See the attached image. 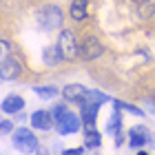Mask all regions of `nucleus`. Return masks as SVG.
Returning <instances> with one entry per match:
<instances>
[{"instance_id": "nucleus-13", "label": "nucleus", "mask_w": 155, "mask_h": 155, "mask_svg": "<svg viewBox=\"0 0 155 155\" xmlns=\"http://www.w3.org/2000/svg\"><path fill=\"white\" fill-rule=\"evenodd\" d=\"M60 60H64V58H62L58 45H55V47H45V51H42V62H45V64L53 67V64H58Z\"/></svg>"}, {"instance_id": "nucleus-1", "label": "nucleus", "mask_w": 155, "mask_h": 155, "mask_svg": "<svg viewBox=\"0 0 155 155\" xmlns=\"http://www.w3.org/2000/svg\"><path fill=\"white\" fill-rule=\"evenodd\" d=\"M62 20H64V16H62L60 7L55 5H47L42 7V9L36 13V25L40 31H55L62 27Z\"/></svg>"}, {"instance_id": "nucleus-6", "label": "nucleus", "mask_w": 155, "mask_h": 155, "mask_svg": "<svg viewBox=\"0 0 155 155\" xmlns=\"http://www.w3.org/2000/svg\"><path fill=\"white\" fill-rule=\"evenodd\" d=\"M102 53H104V47L95 38H87L80 45V58L82 60H95V58H100Z\"/></svg>"}, {"instance_id": "nucleus-15", "label": "nucleus", "mask_w": 155, "mask_h": 155, "mask_svg": "<svg viewBox=\"0 0 155 155\" xmlns=\"http://www.w3.org/2000/svg\"><path fill=\"white\" fill-rule=\"evenodd\" d=\"M104 131L111 133V135H115L117 131H122V117H120V109H115L113 113H111V117H109L107 126H104Z\"/></svg>"}, {"instance_id": "nucleus-12", "label": "nucleus", "mask_w": 155, "mask_h": 155, "mask_svg": "<svg viewBox=\"0 0 155 155\" xmlns=\"http://www.w3.org/2000/svg\"><path fill=\"white\" fill-rule=\"evenodd\" d=\"M87 13H89V2L87 0H73L71 2V18L75 22H82V20L87 18Z\"/></svg>"}, {"instance_id": "nucleus-21", "label": "nucleus", "mask_w": 155, "mask_h": 155, "mask_svg": "<svg viewBox=\"0 0 155 155\" xmlns=\"http://www.w3.org/2000/svg\"><path fill=\"white\" fill-rule=\"evenodd\" d=\"M146 111L155 115V100H146Z\"/></svg>"}, {"instance_id": "nucleus-8", "label": "nucleus", "mask_w": 155, "mask_h": 155, "mask_svg": "<svg viewBox=\"0 0 155 155\" xmlns=\"http://www.w3.org/2000/svg\"><path fill=\"white\" fill-rule=\"evenodd\" d=\"M31 124L38 131H49L51 126H55V117L51 111H33L31 113Z\"/></svg>"}, {"instance_id": "nucleus-7", "label": "nucleus", "mask_w": 155, "mask_h": 155, "mask_svg": "<svg viewBox=\"0 0 155 155\" xmlns=\"http://www.w3.org/2000/svg\"><path fill=\"white\" fill-rule=\"evenodd\" d=\"M151 142V133L146 126H133V129L129 131V144H131V149H142V146H146Z\"/></svg>"}, {"instance_id": "nucleus-19", "label": "nucleus", "mask_w": 155, "mask_h": 155, "mask_svg": "<svg viewBox=\"0 0 155 155\" xmlns=\"http://www.w3.org/2000/svg\"><path fill=\"white\" fill-rule=\"evenodd\" d=\"M67 111H69V107H67V104H58V107H53V109H51V113H53V117H55V120H58V117H62V115H64Z\"/></svg>"}, {"instance_id": "nucleus-9", "label": "nucleus", "mask_w": 155, "mask_h": 155, "mask_svg": "<svg viewBox=\"0 0 155 155\" xmlns=\"http://www.w3.org/2000/svg\"><path fill=\"white\" fill-rule=\"evenodd\" d=\"M89 95L87 87H82V84H67L64 89H62V97H64L67 102H84Z\"/></svg>"}, {"instance_id": "nucleus-10", "label": "nucleus", "mask_w": 155, "mask_h": 155, "mask_svg": "<svg viewBox=\"0 0 155 155\" xmlns=\"http://www.w3.org/2000/svg\"><path fill=\"white\" fill-rule=\"evenodd\" d=\"M80 107H82V122H84V126H95V117H97L100 104L93 102V100H84V102H80Z\"/></svg>"}, {"instance_id": "nucleus-17", "label": "nucleus", "mask_w": 155, "mask_h": 155, "mask_svg": "<svg viewBox=\"0 0 155 155\" xmlns=\"http://www.w3.org/2000/svg\"><path fill=\"white\" fill-rule=\"evenodd\" d=\"M113 107L115 109H122V111H126V113H131V115H144L142 109L133 107V104H126V102H120V100H113Z\"/></svg>"}, {"instance_id": "nucleus-2", "label": "nucleus", "mask_w": 155, "mask_h": 155, "mask_svg": "<svg viewBox=\"0 0 155 155\" xmlns=\"http://www.w3.org/2000/svg\"><path fill=\"white\" fill-rule=\"evenodd\" d=\"M58 49L62 53L64 60H73L75 55H80V47L75 42V33L71 29H62L60 36H58Z\"/></svg>"}, {"instance_id": "nucleus-5", "label": "nucleus", "mask_w": 155, "mask_h": 155, "mask_svg": "<svg viewBox=\"0 0 155 155\" xmlns=\"http://www.w3.org/2000/svg\"><path fill=\"white\" fill-rule=\"evenodd\" d=\"M22 71V64L16 58H9V55H2V62H0V78L2 80H16Z\"/></svg>"}, {"instance_id": "nucleus-23", "label": "nucleus", "mask_w": 155, "mask_h": 155, "mask_svg": "<svg viewBox=\"0 0 155 155\" xmlns=\"http://www.w3.org/2000/svg\"><path fill=\"white\" fill-rule=\"evenodd\" d=\"M84 151H87V149H69L67 153H84Z\"/></svg>"}, {"instance_id": "nucleus-22", "label": "nucleus", "mask_w": 155, "mask_h": 155, "mask_svg": "<svg viewBox=\"0 0 155 155\" xmlns=\"http://www.w3.org/2000/svg\"><path fill=\"white\" fill-rule=\"evenodd\" d=\"M0 47H2V55H7V53H9V42H7V40H2V42H0Z\"/></svg>"}, {"instance_id": "nucleus-4", "label": "nucleus", "mask_w": 155, "mask_h": 155, "mask_svg": "<svg viewBox=\"0 0 155 155\" xmlns=\"http://www.w3.org/2000/svg\"><path fill=\"white\" fill-rule=\"evenodd\" d=\"M55 131L60 133V135H73V133L80 131V117L71 111H67L62 117L55 120Z\"/></svg>"}, {"instance_id": "nucleus-11", "label": "nucleus", "mask_w": 155, "mask_h": 155, "mask_svg": "<svg viewBox=\"0 0 155 155\" xmlns=\"http://www.w3.org/2000/svg\"><path fill=\"white\" fill-rule=\"evenodd\" d=\"M25 109V100L20 95H7L2 100V111L5 113H18Z\"/></svg>"}, {"instance_id": "nucleus-3", "label": "nucleus", "mask_w": 155, "mask_h": 155, "mask_svg": "<svg viewBox=\"0 0 155 155\" xmlns=\"http://www.w3.org/2000/svg\"><path fill=\"white\" fill-rule=\"evenodd\" d=\"M13 144L25 153H36L38 151V137L29 129H16L13 131Z\"/></svg>"}, {"instance_id": "nucleus-24", "label": "nucleus", "mask_w": 155, "mask_h": 155, "mask_svg": "<svg viewBox=\"0 0 155 155\" xmlns=\"http://www.w3.org/2000/svg\"><path fill=\"white\" fill-rule=\"evenodd\" d=\"M133 2H137V0H133Z\"/></svg>"}, {"instance_id": "nucleus-20", "label": "nucleus", "mask_w": 155, "mask_h": 155, "mask_svg": "<svg viewBox=\"0 0 155 155\" xmlns=\"http://www.w3.org/2000/svg\"><path fill=\"white\" fill-rule=\"evenodd\" d=\"M11 129H13L11 120H2V122H0V133H2V135H5V133H9Z\"/></svg>"}, {"instance_id": "nucleus-18", "label": "nucleus", "mask_w": 155, "mask_h": 155, "mask_svg": "<svg viewBox=\"0 0 155 155\" xmlns=\"http://www.w3.org/2000/svg\"><path fill=\"white\" fill-rule=\"evenodd\" d=\"M87 100H93V102H97V104H104V102H109L111 97H109L107 93H100V91H89Z\"/></svg>"}, {"instance_id": "nucleus-14", "label": "nucleus", "mask_w": 155, "mask_h": 155, "mask_svg": "<svg viewBox=\"0 0 155 155\" xmlns=\"http://www.w3.org/2000/svg\"><path fill=\"white\" fill-rule=\"evenodd\" d=\"M84 140H87V149H97L102 144V135L95 131V126H87L84 129Z\"/></svg>"}, {"instance_id": "nucleus-16", "label": "nucleus", "mask_w": 155, "mask_h": 155, "mask_svg": "<svg viewBox=\"0 0 155 155\" xmlns=\"http://www.w3.org/2000/svg\"><path fill=\"white\" fill-rule=\"evenodd\" d=\"M33 93L40 95L42 100H51V97H55L58 93H62V91H58L55 87H33Z\"/></svg>"}]
</instances>
